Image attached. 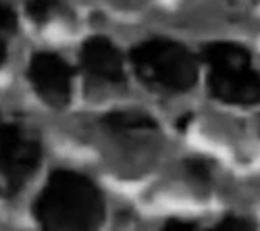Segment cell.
I'll return each mask as SVG.
<instances>
[{"label":"cell","instance_id":"obj_1","mask_svg":"<svg viewBox=\"0 0 260 231\" xmlns=\"http://www.w3.org/2000/svg\"><path fill=\"white\" fill-rule=\"evenodd\" d=\"M42 231H98L104 200L96 183L75 171H54L34 204Z\"/></svg>","mask_w":260,"mask_h":231},{"label":"cell","instance_id":"obj_2","mask_svg":"<svg viewBox=\"0 0 260 231\" xmlns=\"http://www.w3.org/2000/svg\"><path fill=\"white\" fill-rule=\"evenodd\" d=\"M136 75L146 88L160 94L189 92L198 81V58L187 46L152 38L132 50Z\"/></svg>","mask_w":260,"mask_h":231},{"label":"cell","instance_id":"obj_3","mask_svg":"<svg viewBox=\"0 0 260 231\" xmlns=\"http://www.w3.org/2000/svg\"><path fill=\"white\" fill-rule=\"evenodd\" d=\"M208 65V90L212 98L235 107L260 102V73L252 65V54L233 42H214L202 52Z\"/></svg>","mask_w":260,"mask_h":231},{"label":"cell","instance_id":"obj_4","mask_svg":"<svg viewBox=\"0 0 260 231\" xmlns=\"http://www.w3.org/2000/svg\"><path fill=\"white\" fill-rule=\"evenodd\" d=\"M42 158V144L34 131L15 123H0V181L3 192L15 194Z\"/></svg>","mask_w":260,"mask_h":231},{"label":"cell","instance_id":"obj_5","mask_svg":"<svg viewBox=\"0 0 260 231\" xmlns=\"http://www.w3.org/2000/svg\"><path fill=\"white\" fill-rule=\"evenodd\" d=\"M29 81L38 96L50 107H64L71 98L73 71L58 54L54 52H36L27 69Z\"/></svg>","mask_w":260,"mask_h":231},{"label":"cell","instance_id":"obj_6","mask_svg":"<svg viewBox=\"0 0 260 231\" xmlns=\"http://www.w3.org/2000/svg\"><path fill=\"white\" fill-rule=\"evenodd\" d=\"M81 67L92 77L108 81V83H123L125 71H123V58L119 48L104 36H92L85 40L81 46Z\"/></svg>","mask_w":260,"mask_h":231},{"label":"cell","instance_id":"obj_7","mask_svg":"<svg viewBox=\"0 0 260 231\" xmlns=\"http://www.w3.org/2000/svg\"><path fill=\"white\" fill-rule=\"evenodd\" d=\"M102 125L113 131H156V123L142 113H108Z\"/></svg>","mask_w":260,"mask_h":231},{"label":"cell","instance_id":"obj_8","mask_svg":"<svg viewBox=\"0 0 260 231\" xmlns=\"http://www.w3.org/2000/svg\"><path fill=\"white\" fill-rule=\"evenodd\" d=\"M56 3L58 0H27V15L36 23H44L56 9Z\"/></svg>","mask_w":260,"mask_h":231},{"label":"cell","instance_id":"obj_9","mask_svg":"<svg viewBox=\"0 0 260 231\" xmlns=\"http://www.w3.org/2000/svg\"><path fill=\"white\" fill-rule=\"evenodd\" d=\"M185 173H187L193 181H196V183H202V185L210 183V167H208L206 162L198 160V158L185 160Z\"/></svg>","mask_w":260,"mask_h":231},{"label":"cell","instance_id":"obj_10","mask_svg":"<svg viewBox=\"0 0 260 231\" xmlns=\"http://www.w3.org/2000/svg\"><path fill=\"white\" fill-rule=\"evenodd\" d=\"M210 231H256V227L250 219H244V217H225Z\"/></svg>","mask_w":260,"mask_h":231},{"label":"cell","instance_id":"obj_11","mask_svg":"<svg viewBox=\"0 0 260 231\" xmlns=\"http://www.w3.org/2000/svg\"><path fill=\"white\" fill-rule=\"evenodd\" d=\"M15 29H17V15L9 5L0 0V34L7 36V34H13Z\"/></svg>","mask_w":260,"mask_h":231},{"label":"cell","instance_id":"obj_12","mask_svg":"<svg viewBox=\"0 0 260 231\" xmlns=\"http://www.w3.org/2000/svg\"><path fill=\"white\" fill-rule=\"evenodd\" d=\"M160 231H198L196 223H189V221H181V219H169Z\"/></svg>","mask_w":260,"mask_h":231},{"label":"cell","instance_id":"obj_13","mask_svg":"<svg viewBox=\"0 0 260 231\" xmlns=\"http://www.w3.org/2000/svg\"><path fill=\"white\" fill-rule=\"evenodd\" d=\"M7 60V42H5V36L0 34V65Z\"/></svg>","mask_w":260,"mask_h":231}]
</instances>
